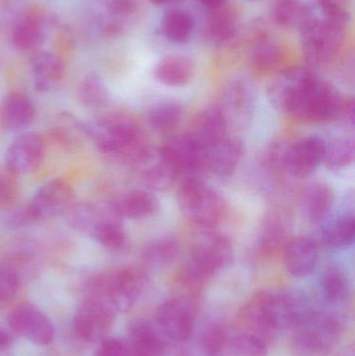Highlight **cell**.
Returning <instances> with one entry per match:
<instances>
[{
    "mask_svg": "<svg viewBox=\"0 0 355 356\" xmlns=\"http://www.w3.org/2000/svg\"><path fill=\"white\" fill-rule=\"evenodd\" d=\"M350 14L313 10L300 29L304 56L312 66H324L339 54L347 35Z\"/></svg>",
    "mask_w": 355,
    "mask_h": 356,
    "instance_id": "1",
    "label": "cell"
},
{
    "mask_svg": "<svg viewBox=\"0 0 355 356\" xmlns=\"http://www.w3.org/2000/svg\"><path fill=\"white\" fill-rule=\"evenodd\" d=\"M100 152L133 166L147 149L141 129L135 121L122 115H113L85 127Z\"/></svg>",
    "mask_w": 355,
    "mask_h": 356,
    "instance_id": "2",
    "label": "cell"
},
{
    "mask_svg": "<svg viewBox=\"0 0 355 356\" xmlns=\"http://www.w3.org/2000/svg\"><path fill=\"white\" fill-rule=\"evenodd\" d=\"M344 330L343 316L339 312L320 309L291 330V356H329L337 347Z\"/></svg>",
    "mask_w": 355,
    "mask_h": 356,
    "instance_id": "3",
    "label": "cell"
},
{
    "mask_svg": "<svg viewBox=\"0 0 355 356\" xmlns=\"http://www.w3.org/2000/svg\"><path fill=\"white\" fill-rule=\"evenodd\" d=\"M233 259V245L227 236L218 232H204L194 243L183 268V282L193 292H199Z\"/></svg>",
    "mask_w": 355,
    "mask_h": 356,
    "instance_id": "4",
    "label": "cell"
},
{
    "mask_svg": "<svg viewBox=\"0 0 355 356\" xmlns=\"http://www.w3.org/2000/svg\"><path fill=\"white\" fill-rule=\"evenodd\" d=\"M147 284V274L140 268H120L94 280L90 295L104 299L117 313H126L133 309Z\"/></svg>",
    "mask_w": 355,
    "mask_h": 356,
    "instance_id": "5",
    "label": "cell"
},
{
    "mask_svg": "<svg viewBox=\"0 0 355 356\" xmlns=\"http://www.w3.org/2000/svg\"><path fill=\"white\" fill-rule=\"evenodd\" d=\"M342 102L338 90L313 72L296 94L288 114L308 122L335 120Z\"/></svg>",
    "mask_w": 355,
    "mask_h": 356,
    "instance_id": "6",
    "label": "cell"
},
{
    "mask_svg": "<svg viewBox=\"0 0 355 356\" xmlns=\"http://www.w3.org/2000/svg\"><path fill=\"white\" fill-rule=\"evenodd\" d=\"M177 198L183 216L198 227L210 229L222 219L225 211L222 197L198 177L185 178Z\"/></svg>",
    "mask_w": 355,
    "mask_h": 356,
    "instance_id": "7",
    "label": "cell"
},
{
    "mask_svg": "<svg viewBox=\"0 0 355 356\" xmlns=\"http://www.w3.org/2000/svg\"><path fill=\"white\" fill-rule=\"evenodd\" d=\"M156 327L169 342L185 344L196 330L193 303L183 297L168 299L156 312Z\"/></svg>",
    "mask_w": 355,
    "mask_h": 356,
    "instance_id": "8",
    "label": "cell"
},
{
    "mask_svg": "<svg viewBox=\"0 0 355 356\" xmlns=\"http://www.w3.org/2000/svg\"><path fill=\"white\" fill-rule=\"evenodd\" d=\"M117 312L104 299L91 296L85 299L73 316V332L85 342L106 338L116 321Z\"/></svg>",
    "mask_w": 355,
    "mask_h": 356,
    "instance_id": "9",
    "label": "cell"
},
{
    "mask_svg": "<svg viewBox=\"0 0 355 356\" xmlns=\"http://www.w3.org/2000/svg\"><path fill=\"white\" fill-rule=\"evenodd\" d=\"M74 203V191L62 178H54L42 184L29 202L24 205L31 223L65 215Z\"/></svg>",
    "mask_w": 355,
    "mask_h": 356,
    "instance_id": "10",
    "label": "cell"
},
{
    "mask_svg": "<svg viewBox=\"0 0 355 356\" xmlns=\"http://www.w3.org/2000/svg\"><path fill=\"white\" fill-rule=\"evenodd\" d=\"M316 307L299 292L283 291L269 293L268 312L275 332L292 330L304 322Z\"/></svg>",
    "mask_w": 355,
    "mask_h": 356,
    "instance_id": "11",
    "label": "cell"
},
{
    "mask_svg": "<svg viewBox=\"0 0 355 356\" xmlns=\"http://www.w3.org/2000/svg\"><path fill=\"white\" fill-rule=\"evenodd\" d=\"M10 330L37 346H48L53 342L56 330L48 316L37 305L24 302L8 315Z\"/></svg>",
    "mask_w": 355,
    "mask_h": 356,
    "instance_id": "12",
    "label": "cell"
},
{
    "mask_svg": "<svg viewBox=\"0 0 355 356\" xmlns=\"http://www.w3.org/2000/svg\"><path fill=\"white\" fill-rule=\"evenodd\" d=\"M327 142L317 136L302 138L285 148L283 168L294 177L312 175L323 163Z\"/></svg>",
    "mask_w": 355,
    "mask_h": 356,
    "instance_id": "13",
    "label": "cell"
},
{
    "mask_svg": "<svg viewBox=\"0 0 355 356\" xmlns=\"http://www.w3.org/2000/svg\"><path fill=\"white\" fill-rule=\"evenodd\" d=\"M227 124L246 127L254 118L256 96L252 86L244 79L231 81L223 91L219 106Z\"/></svg>",
    "mask_w": 355,
    "mask_h": 356,
    "instance_id": "14",
    "label": "cell"
},
{
    "mask_svg": "<svg viewBox=\"0 0 355 356\" xmlns=\"http://www.w3.org/2000/svg\"><path fill=\"white\" fill-rule=\"evenodd\" d=\"M231 337L226 324L210 320L194 332L185 343L181 356H231Z\"/></svg>",
    "mask_w": 355,
    "mask_h": 356,
    "instance_id": "15",
    "label": "cell"
},
{
    "mask_svg": "<svg viewBox=\"0 0 355 356\" xmlns=\"http://www.w3.org/2000/svg\"><path fill=\"white\" fill-rule=\"evenodd\" d=\"M45 154V143L39 134L25 131L8 145L6 163L10 172L25 175L33 172L41 164Z\"/></svg>",
    "mask_w": 355,
    "mask_h": 356,
    "instance_id": "16",
    "label": "cell"
},
{
    "mask_svg": "<svg viewBox=\"0 0 355 356\" xmlns=\"http://www.w3.org/2000/svg\"><path fill=\"white\" fill-rule=\"evenodd\" d=\"M162 150L179 175H185V178L197 177L206 167V150L189 134L173 136L163 145Z\"/></svg>",
    "mask_w": 355,
    "mask_h": 356,
    "instance_id": "17",
    "label": "cell"
},
{
    "mask_svg": "<svg viewBox=\"0 0 355 356\" xmlns=\"http://www.w3.org/2000/svg\"><path fill=\"white\" fill-rule=\"evenodd\" d=\"M133 168L140 173L144 184L152 190H166L179 177L176 169L162 148H154L150 145L133 165Z\"/></svg>",
    "mask_w": 355,
    "mask_h": 356,
    "instance_id": "18",
    "label": "cell"
},
{
    "mask_svg": "<svg viewBox=\"0 0 355 356\" xmlns=\"http://www.w3.org/2000/svg\"><path fill=\"white\" fill-rule=\"evenodd\" d=\"M268 296V292H258L252 295L240 309L237 324L240 332L254 334L269 344L277 332L273 328L269 316Z\"/></svg>",
    "mask_w": 355,
    "mask_h": 356,
    "instance_id": "19",
    "label": "cell"
},
{
    "mask_svg": "<svg viewBox=\"0 0 355 356\" xmlns=\"http://www.w3.org/2000/svg\"><path fill=\"white\" fill-rule=\"evenodd\" d=\"M210 10L204 27L206 42L215 47H223L235 41L240 31L238 10L227 3Z\"/></svg>",
    "mask_w": 355,
    "mask_h": 356,
    "instance_id": "20",
    "label": "cell"
},
{
    "mask_svg": "<svg viewBox=\"0 0 355 356\" xmlns=\"http://www.w3.org/2000/svg\"><path fill=\"white\" fill-rule=\"evenodd\" d=\"M126 342L131 356H166L168 351V341L147 320L138 319L131 324Z\"/></svg>",
    "mask_w": 355,
    "mask_h": 356,
    "instance_id": "21",
    "label": "cell"
},
{
    "mask_svg": "<svg viewBox=\"0 0 355 356\" xmlns=\"http://www.w3.org/2000/svg\"><path fill=\"white\" fill-rule=\"evenodd\" d=\"M227 127L229 124L219 106H213L204 108L195 117L188 134L206 152L226 137Z\"/></svg>",
    "mask_w": 355,
    "mask_h": 356,
    "instance_id": "22",
    "label": "cell"
},
{
    "mask_svg": "<svg viewBox=\"0 0 355 356\" xmlns=\"http://www.w3.org/2000/svg\"><path fill=\"white\" fill-rule=\"evenodd\" d=\"M318 248L314 241L298 236L288 241L283 247V264L286 269L295 277H306L316 269Z\"/></svg>",
    "mask_w": 355,
    "mask_h": 356,
    "instance_id": "23",
    "label": "cell"
},
{
    "mask_svg": "<svg viewBox=\"0 0 355 356\" xmlns=\"http://www.w3.org/2000/svg\"><path fill=\"white\" fill-rule=\"evenodd\" d=\"M313 71L302 67L286 69L279 73L269 87L271 104L279 111L289 113L292 102L300 87Z\"/></svg>",
    "mask_w": 355,
    "mask_h": 356,
    "instance_id": "24",
    "label": "cell"
},
{
    "mask_svg": "<svg viewBox=\"0 0 355 356\" xmlns=\"http://www.w3.org/2000/svg\"><path fill=\"white\" fill-rule=\"evenodd\" d=\"M244 146L236 137H225L206 152V167L217 177L233 175L243 156Z\"/></svg>",
    "mask_w": 355,
    "mask_h": 356,
    "instance_id": "25",
    "label": "cell"
},
{
    "mask_svg": "<svg viewBox=\"0 0 355 356\" xmlns=\"http://www.w3.org/2000/svg\"><path fill=\"white\" fill-rule=\"evenodd\" d=\"M35 114L33 100L18 92L8 94L0 106V120L2 125L10 131L26 129L33 122Z\"/></svg>",
    "mask_w": 355,
    "mask_h": 356,
    "instance_id": "26",
    "label": "cell"
},
{
    "mask_svg": "<svg viewBox=\"0 0 355 356\" xmlns=\"http://www.w3.org/2000/svg\"><path fill=\"white\" fill-rule=\"evenodd\" d=\"M117 215L123 219H143L158 211V198L145 190H133L120 195L110 202Z\"/></svg>",
    "mask_w": 355,
    "mask_h": 356,
    "instance_id": "27",
    "label": "cell"
},
{
    "mask_svg": "<svg viewBox=\"0 0 355 356\" xmlns=\"http://www.w3.org/2000/svg\"><path fill=\"white\" fill-rule=\"evenodd\" d=\"M33 86L38 92L50 91L58 85L64 74L62 60L51 52H39L31 63Z\"/></svg>",
    "mask_w": 355,
    "mask_h": 356,
    "instance_id": "28",
    "label": "cell"
},
{
    "mask_svg": "<svg viewBox=\"0 0 355 356\" xmlns=\"http://www.w3.org/2000/svg\"><path fill=\"white\" fill-rule=\"evenodd\" d=\"M154 77L169 87L188 85L195 75V66L190 58L183 56H169L158 63L154 68Z\"/></svg>",
    "mask_w": 355,
    "mask_h": 356,
    "instance_id": "29",
    "label": "cell"
},
{
    "mask_svg": "<svg viewBox=\"0 0 355 356\" xmlns=\"http://www.w3.org/2000/svg\"><path fill=\"white\" fill-rule=\"evenodd\" d=\"M320 290L327 305L339 307L349 299L352 294V280L343 268L329 266L321 274Z\"/></svg>",
    "mask_w": 355,
    "mask_h": 356,
    "instance_id": "30",
    "label": "cell"
},
{
    "mask_svg": "<svg viewBox=\"0 0 355 356\" xmlns=\"http://www.w3.org/2000/svg\"><path fill=\"white\" fill-rule=\"evenodd\" d=\"M335 203V193L325 184H312L302 195V211L308 222L320 223L329 216Z\"/></svg>",
    "mask_w": 355,
    "mask_h": 356,
    "instance_id": "31",
    "label": "cell"
},
{
    "mask_svg": "<svg viewBox=\"0 0 355 356\" xmlns=\"http://www.w3.org/2000/svg\"><path fill=\"white\" fill-rule=\"evenodd\" d=\"M96 243L110 251H120L126 246L127 236L121 218L110 205L108 213L89 234Z\"/></svg>",
    "mask_w": 355,
    "mask_h": 356,
    "instance_id": "32",
    "label": "cell"
},
{
    "mask_svg": "<svg viewBox=\"0 0 355 356\" xmlns=\"http://www.w3.org/2000/svg\"><path fill=\"white\" fill-rule=\"evenodd\" d=\"M311 12L312 8L304 0H273L270 15L273 22L279 26L300 31Z\"/></svg>",
    "mask_w": 355,
    "mask_h": 356,
    "instance_id": "33",
    "label": "cell"
},
{
    "mask_svg": "<svg viewBox=\"0 0 355 356\" xmlns=\"http://www.w3.org/2000/svg\"><path fill=\"white\" fill-rule=\"evenodd\" d=\"M281 56V46L267 33H260L252 42L250 60L252 66L258 70H273L279 66Z\"/></svg>",
    "mask_w": 355,
    "mask_h": 356,
    "instance_id": "34",
    "label": "cell"
},
{
    "mask_svg": "<svg viewBox=\"0 0 355 356\" xmlns=\"http://www.w3.org/2000/svg\"><path fill=\"white\" fill-rule=\"evenodd\" d=\"M321 238L329 248L346 249L352 247L355 238L354 216H340L327 223L323 228Z\"/></svg>",
    "mask_w": 355,
    "mask_h": 356,
    "instance_id": "35",
    "label": "cell"
},
{
    "mask_svg": "<svg viewBox=\"0 0 355 356\" xmlns=\"http://www.w3.org/2000/svg\"><path fill=\"white\" fill-rule=\"evenodd\" d=\"M163 35L170 42L183 43L191 37L194 29V19L183 10H168L160 22Z\"/></svg>",
    "mask_w": 355,
    "mask_h": 356,
    "instance_id": "36",
    "label": "cell"
},
{
    "mask_svg": "<svg viewBox=\"0 0 355 356\" xmlns=\"http://www.w3.org/2000/svg\"><path fill=\"white\" fill-rule=\"evenodd\" d=\"M354 138H338L331 143H327V150H325L323 163L329 170L339 171L349 167L354 163Z\"/></svg>",
    "mask_w": 355,
    "mask_h": 356,
    "instance_id": "37",
    "label": "cell"
},
{
    "mask_svg": "<svg viewBox=\"0 0 355 356\" xmlns=\"http://www.w3.org/2000/svg\"><path fill=\"white\" fill-rule=\"evenodd\" d=\"M179 254V244L172 238L152 241L143 249L144 261L154 267H164L173 263Z\"/></svg>",
    "mask_w": 355,
    "mask_h": 356,
    "instance_id": "38",
    "label": "cell"
},
{
    "mask_svg": "<svg viewBox=\"0 0 355 356\" xmlns=\"http://www.w3.org/2000/svg\"><path fill=\"white\" fill-rule=\"evenodd\" d=\"M79 98L85 108L96 110L106 106L108 100V90L97 73H89L79 83Z\"/></svg>",
    "mask_w": 355,
    "mask_h": 356,
    "instance_id": "39",
    "label": "cell"
},
{
    "mask_svg": "<svg viewBox=\"0 0 355 356\" xmlns=\"http://www.w3.org/2000/svg\"><path fill=\"white\" fill-rule=\"evenodd\" d=\"M22 284V271L14 261L0 263V307L12 302Z\"/></svg>",
    "mask_w": 355,
    "mask_h": 356,
    "instance_id": "40",
    "label": "cell"
},
{
    "mask_svg": "<svg viewBox=\"0 0 355 356\" xmlns=\"http://www.w3.org/2000/svg\"><path fill=\"white\" fill-rule=\"evenodd\" d=\"M287 226L283 218L271 215L265 220L261 232V245L266 252H275L281 246L287 244Z\"/></svg>",
    "mask_w": 355,
    "mask_h": 356,
    "instance_id": "41",
    "label": "cell"
},
{
    "mask_svg": "<svg viewBox=\"0 0 355 356\" xmlns=\"http://www.w3.org/2000/svg\"><path fill=\"white\" fill-rule=\"evenodd\" d=\"M181 118V108L174 102L154 106L148 115L150 127L158 133H168L176 127Z\"/></svg>",
    "mask_w": 355,
    "mask_h": 356,
    "instance_id": "42",
    "label": "cell"
},
{
    "mask_svg": "<svg viewBox=\"0 0 355 356\" xmlns=\"http://www.w3.org/2000/svg\"><path fill=\"white\" fill-rule=\"evenodd\" d=\"M43 40V29L35 19H24L15 26L13 42L21 50H31L38 47Z\"/></svg>",
    "mask_w": 355,
    "mask_h": 356,
    "instance_id": "43",
    "label": "cell"
},
{
    "mask_svg": "<svg viewBox=\"0 0 355 356\" xmlns=\"http://www.w3.org/2000/svg\"><path fill=\"white\" fill-rule=\"evenodd\" d=\"M268 343L254 334L239 332L233 334L231 356H267Z\"/></svg>",
    "mask_w": 355,
    "mask_h": 356,
    "instance_id": "44",
    "label": "cell"
},
{
    "mask_svg": "<svg viewBox=\"0 0 355 356\" xmlns=\"http://www.w3.org/2000/svg\"><path fill=\"white\" fill-rule=\"evenodd\" d=\"M138 8L139 4L137 0H110L108 6V12L112 19L108 21L123 27L122 21L135 16Z\"/></svg>",
    "mask_w": 355,
    "mask_h": 356,
    "instance_id": "45",
    "label": "cell"
},
{
    "mask_svg": "<svg viewBox=\"0 0 355 356\" xmlns=\"http://www.w3.org/2000/svg\"><path fill=\"white\" fill-rule=\"evenodd\" d=\"M94 356H131L127 342L115 337L102 339Z\"/></svg>",
    "mask_w": 355,
    "mask_h": 356,
    "instance_id": "46",
    "label": "cell"
},
{
    "mask_svg": "<svg viewBox=\"0 0 355 356\" xmlns=\"http://www.w3.org/2000/svg\"><path fill=\"white\" fill-rule=\"evenodd\" d=\"M16 196V184L8 175H0V209L8 207Z\"/></svg>",
    "mask_w": 355,
    "mask_h": 356,
    "instance_id": "47",
    "label": "cell"
},
{
    "mask_svg": "<svg viewBox=\"0 0 355 356\" xmlns=\"http://www.w3.org/2000/svg\"><path fill=\"white\" fill-rule=\"evenodd\" d=\"M338 119L345 123L346 125L354 127V102L352 98L343 99L340 108Z\"/></svg>",
    "mask_w": 355,
    "mask_h": 356,
    "instance_id": "48",
    "label": "cell"
},
{
    "mask_svg": "<svg viewBox=\"0 0 355 356\" xmlns=\"http://www.w3.org/2000/svg\"><path fill=\"white\" fill-rule=\"evenodd\" d=\"M352 0H317V8L322 10L333 12H349V3Z\"/></svg>",
    "mask_w": 355,
    "mask_h": 356,
    "instance_id": "49",
    "label": "cell"
},
{
    "mask_svg": "<svg viewBox=\"0 0 355 356\" xmlns=\"http://www.w3.org/2000/svg\"><path fill=\"white\" fill-rule=\"evenodd\" d=\"M13 338L6 330L0 328V353L8 350L12 347Z\"/></svg>",
    "mask_w": 355,
    "mask_h": 356,
    "instance_id": "50",
    "label": "cell"
},
{
    "mask_svg": "<svg viewBox=\"0 0 355 356\" xmlns=\"http://www.w3.org/2000/svg\"><path fill=\"white\" fill-rule=\"evenodd\" d=\"M198 1L206 8H210V10L220 8V6L227 3V0H198Z\"/></svg>",
    "mask_w": 355,
    "mask_h": 356,
    "instance_id": "51",
    "label": "cell"
},
{
    "mask_svg": "<svg viewBox=\"0 0 355 356\" xmlns=\"http://www.w3.org/2000/svg\"><path fill=\"white\" fill-rule=\"evenodd\" d=\"M336 356H355L354 346H347Z\"/></svg>",
    "mask_w": 355,
    "mask_h": 356,
    "instance_id": "52",
    "label": "cell"
},
{
    "mask_svg": "<svg viewBox=\"0 0 355 356\" xmlns=\"http://www.w3.org/2000/svg\"><path fill=\"white\" fill-rule=\"evenodd\" d=\"M148 1L151 2L152 4H156V6H163V4L170 3V2L176 1V0H148Z\"/></svg>",
    "mask_w": 355,
    "mask_h": 356,
    "instance_id": "53",
    "label": "cell"
}]
</instances>
